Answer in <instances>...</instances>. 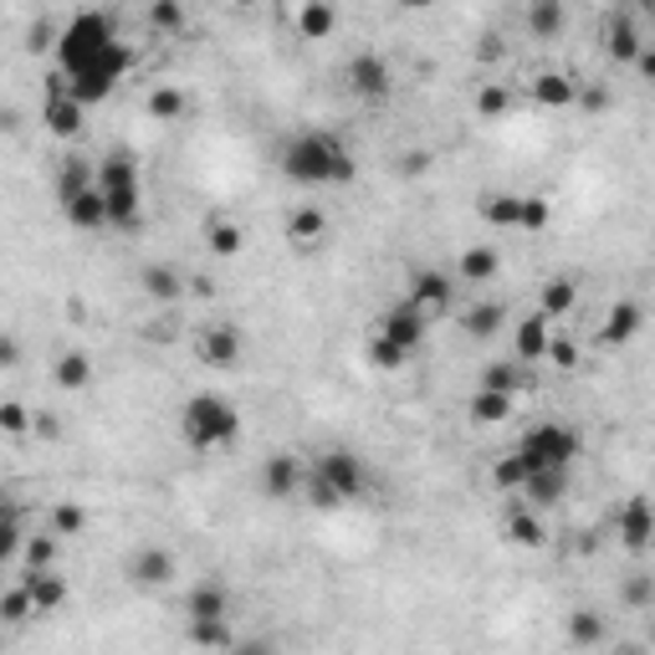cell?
I'll use <instances>...</instances> for the list:
<instances>
[{
  "label": "cell",
  "instance_id": "1",
  "mask_svg": "<svg viewBox=\"0 0 655 655\" xmlns=\"http://www.w3.org/2000/svg\"><path fill=\"white\" fill-rule=\"evenodd\" d=\"M57 78L68 88L72 103L98 108L119 93V82L134 72V47L119 37L113 11H72L57 27Z\"/></svg>",
  "mask_w": 655,
  "mask_h": 655
},
{
  "label": "cell",
  "instance_id": "2",
  "mask_svg": "<svg viewBox=\"0 0 655 655\" xmlns=\"http://www.w3.org/2000/svg\"><path fill=\"white\" fill-rule=\"evenodd\" d=\"M277 170L303 190H338L359 180V160L338 129H297L277 154Z\"/></svg>",
  "mask_w": 655,
  "mask_h": 655
},
{
  "label": "cell",
  "instance_id": "3",
  "mask_svg": "<svg viewBox=\"0 0 655 655\" xmlns=\"http://www.w3.org/2000/svg\"><path fill=\"white\" fill-rule=\"evenodd\" d=\"M375 487V471L364 467L359 451L348 446H328V451L308 456V477H303V502L313 512H344L354 502H364Z\"/></svg>",
  "mask_w": 655,
  "mask_h": 655
},
{
  "label": "cell",
  "instance_id": "4",
  "mask_svg": "<svg viewBox=\"0 0 655 655\" xmlns=\"http://www.w3.org/2000/svg\"><path fill=\"white\" fill-rule=\"evenodd\" d=\"M98 170V201H103V215L113 231L139 226L144 215V164L129 144L103 149V160H93Z\"/></svg>",
  "mask_w": 655,
  "mask_h": 655
},
{
  "label": "cell",
  "instance_id": "5",
  "mask_svg": "<svg viewBox=\"0 0 655 655\" xmlns=\"http://www.w3.org/2000/svg\"><path fill=\"white\" fill-rule=\"evenodd\" d=\"M180 441L190 451H226V446L242 441V410L226 400V395H215V389H195L185 395L180 405Z\"/></svg>",
  "mask_w": 655,
  "mask_h": 655
},
{
  "label": "cell",
  "instance_id": "6",
  "mask_svg": "<svg viewBox=\"0 0 655 655\" xmlns=\"http://www.w3.org/2000/svg\"><path fill=\"white\" fill-rule=\"evenodd\" d=\"M579 451H584V436L574 426H563V420H538L518 436L512 456L522 461V471H574ZM528 482V477H522Z\"/></svg>",
  "mask_w": 655,
  "mask_h": 655
},
{
  "label": "cell",
  "instance_id": "7",
  "mask_svg": "<svg viewBox=\"0 0 655 655\" xmlns=\"http://www.w3.org/2000/svg\"><path fill=\"white\" fill-rule=\"evenodd\" d=\"M344 88L359 98V103H385V98L395 93V68H389V57L369 52V47L354 52L344 62Z\"/></svg>",
  "mask_w": 655,
  "mask_h": 655
},
{
  "label": "cell",
  "instance_id": "8",
  "mask_svg": "<svg viewBox=\"0 0 655 655\" xmlns=\"http://www.w3.org/2000/svg\"><path fill=\"white\" fill-rule=\"evenodd\" d=\"M174 574H180V559H174V549H164V543H144V549H134L129 559H123V579H129L139 594H160V589H170Z\"/></svg>",
  "mask_w": 655,
  "mask_h": 655
},
{
  "label": "cell",
  "instance_id": "9",
  "mask_svg": "<svg viewBox=\"0 0 655 655\" xmlns=\"http://www.w3.org/2000/svg\"><path fill=\"white\" fill-rule=\"evenodd\" d=\"M405 303H410L426 323H441L446 313L456 308V277L451 272H441V267L410 272V293H405Z\"/></svg>",
  "mask_w": 655,
  "mask_h": 655
},
{
  "label": "cell",
  "instance_id": "10",
  "mask_svg": "<svg viewBox=\"0 0 655 655\" xmlns=\"http://www.w3.org/2000/svg\"><path fill=\"white\" fill-rule=\"evenodd\" d=\"M303 477H308V461H303V456L297 451H272L267 461H262L256 487H262L267 502H297V497H303Z\"/></svg>",
  "mask_w": 655,
  "mask_h": 655
},
{
  "label": "cell",
  "instance_id": "11",
  "mask_svg": "<svg viewBox=\"0 0 655 655\" xmlns=\"http://www.w3.org/2000/svg\"><path fill=\"white\" fill-rule=\"evenodd\" d=\"M195 359L205 369H236L246 359V334L236 323H205L201 338H195Z\"/></svg>",
  "mask_w": 655,
  "mask_h": 655
},
{
  "label": "cell",
  "instance_id": "12",
  "mask_svg": "<svg viewBox=\"0 0 655 655\" xmlns=\"http://www.w3.org/2000/svg\"><path fill=\"white\" fill-rule=\"evenodd\" d=\"M236 615V600H231V584L226 579H195L185 594V625H205V620H231Z\"/></svg>",
  "mask_w": 655,
  "mask_h": 655
},
{
  "label": "cell",
  "instance_id": "13",
  "mask_svg": "<svg viewBox=\"0 0 655 655\" xmlns=\"http://www.w3.org/2000/svg\"><path fill=\"white\" fill-rule=\"evenodd\" d=\"M41 123H47L57 139H78V134H82V123H88V108L72 103L57 72L47 78V98H41Z\"/></svg>",
  "mask_w": 655,
  "mask_h": 655
},
{
  "label": "cell",
  "instance_id": "14",
  "mask_svg": "<svg viewBox=\"0 0 655 655\" xmlns=\"http://www.w3.org/2000/svg\"><path fill=\"white\" fill-rule=\"evenodd\" d=\"M375 334H379V338H385V344L405 348V354H410V359H415V348L426 344V334H430V323H426V318H420V313H415V308H410V303H405V297H400V303H395V308H385V313H379V323H375Z\"/></svg>",
  "mask_w": 655,
  "mask_h": 655
},
{
  "label": "cell",
  "instance_id": "15",
  "mask_svg": "<svg viewBox=\"0 0 655 655\" xmlns=\"http://www.w3.org/2000/svg\"><path fill=\"white\" fill-rule=\"evenodd\" d=\"M600 47H604V57H615V62H635L641 57V47H645V31H641V21H635V11H610L604 16V27H600Z\"/></svg>",
  "mask_w": 655,
  "mask_h": 655
},
{
  "label": "cell",
  "instance_id": "16",
  "mask_svg": "<svg viewBox=\"0 0 655 655\" xmlns=\"http://www.w3.org/2000/svg\"><path fill=\"white\" fill-rule=\"evenodd\" d=\"M16 584L27 589V600H31V615L37 620H47V615H57L62 604H68V579L57 574V569H21V579Z\"/></svg>",
  "mask_w": 655,
  "mask_h": 655
},
{
  "label": "cell",
  "instance_id": "17",
  "mask_svg": "<svg viewBox=\"0 0 655 655\" xmlns=\"http://www.w3.org/2000/svg\"><path fill=\"white\" fill-rule=\"evenodd\" d=\"M615 533L620 543H625L630 553H645L651 549V538H655V512H651V497H625V508L615 512Z\"/></svg>",
  "mask_w": 655,
  "mask_h": 655
},
{
  "label": "cell",
  "instance_id": "18",
  "mask_svg": "<svg viewBox=\"0 0 655 655\" xmlns=\"http://www.w3.org/2000/svg\"><path fill=\"white\" fill-rule=\"evenodd\" d=\"M282 231H287V246L318 252V246L328 242V211H323V205H293L287 221H282Z\"/></svg>",
  "mask_w": 655,
  "mask_h": 655
},
{
  "label": "cell",
  "instance_id": "19",
  "mask_svg": "<svg viewBox=\"0 0 655 655\" xmlns=\"http://www.w3.org/2000/svg\"><path fill=\"white\" fill-rule=\"evenodd\" d=\"M553 344V323L538 318V313H528V318L512 328V359L522 364V369H533V364H543V354H549Z\"/></svg>",
  "mask_w": 655,
  "mask_h": 655
},
{
  "label": "cell",
  "instance_id": "20",
  "mask_svg": "<svg viewBox=\"0 0 655 655\" xmlns=\"http://www.w3.org/2000/svg\"><path fill=\"white\" fill-rule=\"evenodd\" d=\"M139 293H144L149 303H180V297L190 293V282L174 262H149V267H139Z\"/></svg>",
  "mask_w": 655,
  "mask_h": 655
},
{
  "label": "cell",
  "instance_id": "21",
  "mask_svg": "<svg viewBox=\"0 0 655 655\" xmlns=\"http://www.w3.org/2000/svg\"><path fill=\"white\" fill-rule=\"evenodd\" d=\"M563 641L574 645V651H600L610 641V620L594 610V604H579L574 615L563 620Z\"/></svg>",
  "mask_w": 655,
  "mask_h": 655
},
{
  "label": "cell",
  "instance_id": "22",
  "mask_svg": "<svg viewBox=\"0 0 655 655\" xmlns=\"http://www.w3.org/2000/svg\"><path fill=\"white\" fill-rule=\"evenodd\" d=\"M522 508L533 512H549L559 508L563 497H569V471H528V482H522Z\"/></svg>",
  "mask_w": 655,
  "mask_h": 655
},
{
  "label": "cell",
  "instance_id": "23",
  "mask_svg": "<svg viewBox=\"0 0 655 655\" xmlns=\"http://www.w3.org/2000/svg\"><path fill=\"white\" fill-rule=\"evenodd\" d=\"M21 543H27V512L6 487H0V569L21 559Z\"/></svg>",
  "mask_w": 655,
  "mask_h": 655
},
{
  "label": "cell",
  "instance_id": "24",
  "mask_svg": "<svg viewBox=\"0 0 655 655\" xmlns=\"http://www.w3.org/2000/svg\"><path fill=\"white\" fill-rule=\"evenodd\" d=\"M497 272H502L497 246H467L456 256V282H467V287H487V282H497Z\"/></svg>",
  "mask_w": 655,
  "mask_h": 655
},
{
  "label": "cell",
  "instance_id": "25",
  "mask_svg": "<svg viewBox=\"0 0 655 655\" xmlns=\"http://www.w3.org/2000/svg\"><path fill=\"white\" fill-rule=\"evenodd\" d=\"M461 328H467L471 344H492V338L508 328V308L492 303V297H482V303H471V308L461 313Z\"/></svg>",
  "mask_w": 655,
  "mask_h": 655
},
{
  "label": "cell",
  "instance_id": "26",
  "mask_svg": "<svg viewBox=\"0 0 655 655\" xmlns=\"http://www.w3.org/2000/svg\"><path fill=\"white\" fill-rule=\"evenodd\" d=\"M98 185V170L88 154H62V164H57V201L68 205L78 201L82 190H93Z\"/></svg>",
  "mask_w": 655,
  "mask_h": 655
},
{
  "label": "cell",
  "instance_id": "27",
  "mask_svg": "<svg viewBox=\"0 0 655 655\" xmlns=\"http://www.w3.org/2000/svg\"><path fill=\"white\" fill-rule=\"evenodd\" d=\"M533 103L559 113V108H574L579 103V82L569 72H538L533 78Z\"/></svg>",
  "mask_w": 655,
  "mask_h": 655
},
{
  "label": "cell",
  "instance_id": "28",
  "mask_svg": "<svg viewBox=\"0 0 655 655\" xmlns=\"http://www.w3.org/2000/svg\"><path fill=\"white\" fill-rule=\"evenodd\" d=\"M574 308H579V287H574V277H549V282H543V293H538V318L563 323Z\"/></svg>",
  "mask_w": 655,
  "mask_h": 655
},
{
  "label": "cell",
  "instance_id": "29",
  "mask_svg": "<svg viewBox=\"0 0 655 655\" xmlns=\"http://www.w3.org/2000/svg\"><path fill=\"white\" fill-rule=\"evenodd\" d=\"M502 533H508L512 549H543V543H549L543 512H533V508H512L508 522H502Z\"/></svg>",
  "mask_w": 655,
  "mask_h": 655
},
{
  "label": "cell",
  "instance_id": "30",
  "mask_svg": "<svg viewBox=\"0 0 655 655\" xmlns=\"http://www.w3.org/2000/svg\"><path fill=\"white\" fill-rule=\"evenodd\" d=\"M641 328H645V308H641V303H630V297H625V303H615V308L604 313V328H600V338H604V344H610V348H615V344H630V338L641 334Z\"/></svg>",
  "mask_w": 655,
  "mask_h": 655
},
{
  "label": "cell",
  "instance_id": "31",
  "mask_svg": "<svg viewBox=\"0 0 655 655\" xmlns=\"http://www.w3.org/2000/svg\"><path fill=\"white\" fill-rule=\"evenodd\" d=\"M52 379H57V389H68V395L88 389V385H93V354H88V348H68V354H57Z\"/></svg>",
  "mask_w": 655,
  "mask_h": 655
},
{
  "label": "cell",
  "instance_id": "32",
  "mask_svg": "<svg viewBox=\"0 0 655 655\" xmlns=\"http://www.w3.org/2000/svg\"><path fill=\"white\" fill-rule=\"evenodd\" d=\"M201 236H205V246H211V256H221V262L246 252V231L236 226V221H226V215H211L201 226Z\"/></svg>",
  "mask_w": 655,
  "mask_h": 655
},
{
  "label": "cell",
  "instance_id": "33",
  "mask_svg": "<svg viewBox=\"0 0 655 655\" xmlns=\"http://www.w3.org/2000/svg\"><path fill=\"white\" fill-rule=\"evenodd\" d=\"M297 37L303 41H328L338 31V11L328 6V0H308V6H297Z\"/></svg>",
  "mask_w": 655,
  "mask_h": 655
},
{
  "label": "cell",
  "instance_id": "34",
  "mask_svg": "<svg viewBox=\"0 0 655 655\" xmlns=\"http://www.w3.org/2000/svg\"><path fill=\"white\" fill-rule=\"evenodd\" d=\"M62 215H68V226L82 231V236H93V231H108V215H103V201H98V185L82 190L78 201L62 205Z\"/></svg>",
  "mask_w": 655,
  "mask_h": 655
},
{
  "label": "cell",
  "instance_id": "35",
  "mask_svg": "<svg viewBox=\"0 0 655 655\" xmlns=\"http://www.w3.org/2000/svg\"><path fill=\"white\" fill-rule=\"evenodd\" d=\"M185 108H190V98L174 88V82H160V88H149V98H144V113L154 123H180L185 119Z\"/></svg>",
  "mask_w": 655,
  "mask_h": 655
},
{
  "label": "cell",
  "instance_id": "36",
  "mask_svg": "<svg viewBox=\"0 0 655 655\" xmlns=\"http://www.w3.org/2000/svg\"><path fill=\"white\" fill-rule=\"evenodd\" d=\"M518 211H522V195H508V190H492L477 201V215L497 231H518Z\"/></svg>",
  "mask_w": 655,
  "mask_h": 655
},
{
  "label": "cell",
  "instance_id": "37",
  "mask_svg": "<svg viewBox=\"0 0 655 655\" xmlns=\"http://www.w3.org/2000/svg\"><path fill=\"white\" fill-rule=\"evenodd\" d=\"M528 379H533V369H522L518 359H502V364H487L477 389H497V395H512V400H518V389L528 385Z\"/></svg>",
  "mask_w": 655,
  "mask_h": 655
},
{
  "label": "cell",
  "instance_id": "38",
  "mask_svg": "<svg viewBox=\"0 0 655 655\" xmlns=\"http://www.w3.org/2000/svg\"><path fill=\"white\" fill-rule=\"evenodd\" d=\"M467 415H471V426H502L512 415V395H497V389H477L467 400Z\"/></svg>",
  "mask_w": 655,
  "mask_h": 655
},
{
  "label": "cell",
  "instance_id": "39",
  "mask_svg": "<svg viewBox=\"0 0 655 655\" xmlns=\"http://www.w3.org/2000/svg\"><path fill=\"white\" fill-rule=\"evenodd\" d=\"M185 641L195 645V651H231V641H236V630H231V620H205V625H185Z\"/></svg>",
  "mask_w": 655,
  "mask_h": 655
},
{
  "label": "cell",
  "instance_id": "40",
  "mask_svg": "<svg viewBox=\"0 0 655 655\" xmlns=\"http://www.w3.org/2000/svg\"><path fill=\"white\" fill-rule=\"evenodd\" d=\"M522 21H528V31H533L538 41H549V37H559V31H563V21H569V11H563L559 0H533V6H528V16H522Z\"/></svg>",
  "mask_w": 655,
  "mask_h": 655
},
{
  "label": "cell",
  "instance_id": "41",
  "mask_svg": "<svg viewBox=\"0 0 655 655\" xmlns=\"http://www.w3.org/2000/svg\"><path fill=\"white\" fill-rule=\"evenodd\" d=\"M57 549H62V538L57 533H27L21 563H27V569H57Z\"/></svg>",
  "mask_w": 655,
  "mask_h": 655
},
{
  "label": "cell",
  "instance_id": "42",
  "mask_svg": "<svg viewBox=\"0 0 655 655\" xmlns=\"http://www.w3.org/2000/svg\"><path fill=\"white\" fill-rule=\"evenodd\" d=\"M82 528H88V508H78V502H57V508H52V522H47V533L78 538Z\"/></svg>",
  "mask_w": 655,
  "mask_h": 655
},
{
  "label": "cell",
  "instance_id": "43",
  "mask_svg": "<svg viewBox=\"0 0 655 655\" xmlns=\"http://www.w3.org/2000/svg\"><path fill=\"white\" fill-rule=\"evenodd\" d=\"M31 615V600H27V589L11 584V589H0V625H27Z\"/></svg>",
  "mask_w": 655,
  "mask_h": 655
},
{
  "label": "cell",
  "instance_id": "44",
  "mask_svg": "<svg viewBox=\"0 0 655 655\" xmlns=\"http://www.w3.org/2000/svg\"><path fill=\"white\" fill-rule=\"evenodd\" d=\"M149 27L164 31V37L185 31V6H180V0H154V6H149Z\"/></svg>",
  "mask_w": 655,
  "mask_h": 655
},
{
  "label": "cell",
  "instance_id": "45",
  "mask_svg": "<svg viewBox=\"0 0 655 655\" xmlns=\"http://www.w3.org/2000/svg\"><path fill=\"white\" fill-rule=\"evenodd\" d=\"M369 364H375L379 375H395V369H405V364H410V354H405V348H395V344H385L379 334H369Z\"/></svg>",
  "mask_w": 655,
  "mask_h": 655
},
{
  "label": "cell",
  "instance_id": "46",
  "mask_svg": "<svg viewBox=\"0 0 655 655\" xmlns=\"http://www.w3.org/2000/svg\"><path fill=\"white\" fill-rule=\"evenodd\" d=\"M508 108H512V93L502 82H487L482 93H477V113H482V119H502Z\"/></svg>",
  "mask_w": 655,
  "mask_h": 655
},
{
  "label": "cell",
  "instance_id": "47",
  "mask_svg": "<svg viewBox=\"0 0 655 655\" xmlns=\"http://www.w3.org/2000/svg\"><path fill=\"white\" fill-rule=\"evenodd\" d=\"M553 205L543 201V195H522V211H518V231H543L549 226Z\"/></svg>",
  "mask_w": 655,
  "mask_h": 655
},
{
  "label": "cell",
  "instance_id": "48",
  "mask_svg": "<svg viewBox=\"0 0 655 655\" xmlns=\"http://www.w3.org/2000/svg\"><path fill=\"white\" fill-rule=\"evenodd\" d=\"M31 430V410L21 400H0V436H27Z\"/></svg>",
  "mask_w": 655,
  "mask_h": 655
},
{
  "label": "cell",
  "instance_id": "49",
  "mask_svg": "<svg viewBox=\"0 0 655 655\" xmlns=\"http://www.w3.org/2000/svg\"><path fill=\"white\" fill-rule=\"evenodd\" d=\"M522 477H528V471H522V461L512 451L492 467V487H502V492H522Z\"/></svg>",
  "mask_w": 655,
  "mask_h": 655
},
{
  "label": "cell",
  "instance_id": "50",
  "mask_svg": "<svg viewBox=\"0 0 655 655\" xmlns=\"http://www.w3.org/2000/svg\"><path fill=\"white\" fill-rule=\"evenodd\" d=\"M651 600H655V584H651V574H635V579H630V584H625V604H630V610H641V615H645V610H651Z\"/></svg>",
  "mask_w": 655,
  "mask_h": 655
},
{
  "label": "cell",
  "instance_id": "51",
  "mask_svg": "<svg viewBox=\"0 0 655 655\" xmlns=\"http://www.w3.org/2000/svg\"><path fill=\"white\" fill-rule=\"evenodd\" d=\"M543 359L559 364V369H579V344H574V338H553Z\"/></svg>",
  "mask_w": 655,
  "mask_h": 655
},
{
  "label": "cell",
  "instance_id": "52",
  "mask_svg": "<svg viewBox=\"0 0 655 655\" xmlns=\"http://www.w3.org/2000/svg\"><path fill=\"white\" fill-rule=\"evenodd\" d=\"M221 655H277V641H267V635H246V641H231V651Z\"/></svg>",
  "mask_w": 655,
  "mask_h": 655
},
{
  "label": "cell",
  "instance_id": "53",
  "mask_svg": "<svg viewBox=\"0 0 655 655\" xmlns=\"http://www.w3.org/2000/svg\"><path fill=\"white\" fill-rule=\"evenodd\" d=\"M31 436H41V441H57L62 436V420L47 410H31Z\"/></svg>",
  "mask_w": 655,
  "mask_h": 655
},
{
  "label": "cell",
  "instance_id": "54",
  "mask_svg": "<svg viewBox=\"0 0 655 655\" xmlns=\"http://www.w3.org/2000/svg\"><path fill=\"white\" fill-rule=\"evenodd\" d=\"M21 364V338L11 328H0V369H16Z\"/></svg>",
  "mask_w": 655,
  "mask_h": 655
},
{
  "label": "cell",
  "instance_id": "55",
  "mask_svg": "<svg viewBox=\"0 0 655 655\" xmlns=\"http://www.w3.org/2000/svg\"><path fill=\"white\" fill-rule=\"evenodd\" d=\"M610 655H645V645H641V641H620Z\"/></svg>",
  "mask_w": 655,
  "mask_h": 655
}]
</instances>
